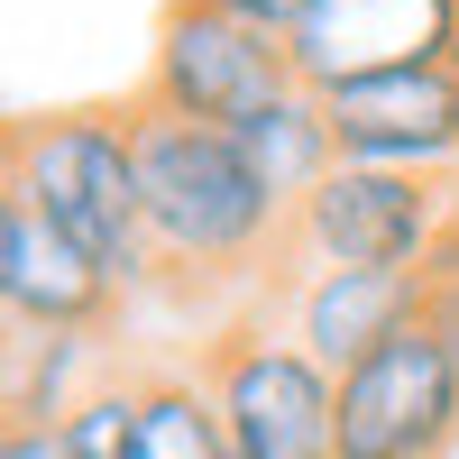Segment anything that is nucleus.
I'll use <instances>...</instances> for the list:
<instances>
[{"label": "nucleus", "mask_w": 459, "mask_h": 459, "mask_svg": "<svg viewBox=\"0 0 459 459\" xmlns=\"http://www.w3.org/2000/svg\"><path fill=\"white\" fill-rule=\"evenodd\" d=\"M459 221L450 175H395V166H331L285 221L276 285H294L303 266H404L423 276Z\"/></svg>", "instance_id": "obj_3"}, {"label": "nucleus", "mask_w": 459, "mask_h": 459, "mask_svg": "<svg viewBox=\"0 0 459 459\" xmlns=\"http://www.w3.org/2000/svg\"><path fill=\"white\" fill-rule=\"evenodd\" d=\"M0 459H74V450H65V423H10Z\"/></svg>", "instance_id": "obj_17"}, {"label": "nucleus", "mask_w": 459, "mask_h": 459, "mask_svg": "<svg viewBox=\"0 0 459 459\" xmlns=\"http://www.w3.org/2000/svg\"><path fill=\"white\" fill-rule=\"evenodd\" d=\"M276 92H294L285 37H266V28H248V19L212 10V0H166V10H157V37H147V74H138L129 101L175 110V120L239 129V120H257Z\"/></svg>", "instance_id": "obj_5"}, {"label": "nucleus", "mask_w": 459, "mask_h": 459, "mask_svg": "<svg viewBox=\"0 0 459 459\" xmlns=\"http://www.w3.org/2000/svg\"><path fill=\"white\" fill-rule=\"evenodd\" d=\"M230 138H239V147H248V166L285 194V212H294V203H303V194H313V184L340 166L331 101H322V92H303V83H294V92H276V101L257 110V120H239Z\"/></svg>", "instance_id": "obj_11"}, {"label": "nucleus", "mask_w": 459, "mask_h": 459, "mask_svg": "<svg viewBox=\"0 0 459 459\" xmlns=\"http://www.w3.org/2000/svg\"><path fill=\"white\" fill-rule=\"evenodd\" d=\"M212 10H230V19H248V28H266V37H294V19H303V0H212Z\"/></svg>", "instance_id": "obj_16"}, {"label": "nucleus", "mask_w": 459, "mask_h": 459, "mask_svg": "<svg viewBox=\"0 0 459 459\" xmlns=\"http://www.w3.org/2000/svg\"><path fill=\"white\" fill-rule=\"evenodd\" d=\"M129 386H138V413H129L120 459H230V432H221L203 368H138Z\"/></svg>", "instance_id": "obj_12"}, {"label": "nucleus", "mask_w": 459, "mask_h": 459, "mask_svg": "<svg viewBox=\"0 0 459 459\" xmlns=\"http://www.w3.org/2000/svg\"><path fill=\"white\" fill-rule=\"evenodd\" d=\"M0 313H10V331H92V340H110L120 313H129V285H110L47 212L0 194Z\"/></svg>", "instance_id": "obj_9"}, {"label": "nucleus", "mask_w": 459, "mask_h": 459, "mask_svg": "<svg viewBox=\"0 0 459 459\" xmlns=\"http://www.w3.org/2000/svg\"><path fill=\"white\" fill-rule=\"evenodd\" d=\"M92 386H110L92 331H10V423H65Z\"/></svg>", "instance_id": "obj_13"}, {"label": "nucleus", "mask_w": 459, "mask_h": 459, "mask_svg": "<svg viewBox=\"0 0 459 459\" xmlns=\"http://www.w3.org/2000/svg\"><path fill=\"white\" fill-rule=\"evenodd\" d=\"M0 194L47 212L110 285H157L147 248V194H138V101H65L10 120V166Z\"/></svg>", "instance_id": "obj_2"}, {"label": "nucleus", "mask_w": 459, "mask_h": 459, "mask_svg": "<svg viewBox=\"0 0 459 459\" xmlns=\"http://www.w3.org/2000/svg\"><path fill=\"white\" fill-rule=\"evenodd\" d=\"M459 450V350L413 322L340 368V459H450Z\"/></svg>", "instance_id": "obj_6"}, {"label": "nucleus", "mask_w": 459, "mask_h": 459, "mask_svg": "<svg viewBox=\"0 0 459 459\" xmlns=\"http://www.w3.org/2000/svg\"><path fill=\"white\" fill-rule=\"evenodd\" d=\"M322 101H331L340 166H395V175H450L459 184V65L368 74V83H340Z\"/></svg>", "instance_id": "obj_8"}, {"label": "nucleus", "mask_w": 459, "mask_h": 459, "mask_svg": "<svg viewBox=\"0 0 459 459\" xmlns=\"http://www.w3.org/2000/svg\"><path fill=\"white\" fill-rule=\"evenodd\" d=\"M129 413H138V386H129V377L92 386L83 404L65 413V450H74V459H120V450H129Z\"/></svg>", "instance_id": "obj_14"}, {"label": "nucleus", "mask_w": 459, "mask_h": 459, "mask_svg": "<svg viewBox=\"0 0 459 459\" xmlns=\"http://www.w3.org/2000/svg\"><path fill=\"white\" fill-rule=\"evenodd\" d=\"M285 56L303 92H340V83L404 74V65H450L459 0H303Z\"/></svg>", "instance_id": "obj_7"}, {"label": "nucleus", "mask_w": 459, "mask_h": 459, "mask_svg": "<svg viewBox=\"0 0 459 459\" xmlns=\"http://www.w3.org/2000/svg\"><path fill=\"white\" fill-rule=\"evenodd\" d=\"M203 386L230 459H340V377L276 322H230L203 340Z\"/></svg>", "instance_id": "obj_4"}, {"label": "nucleus", "mask_w": 459, "mask_h": 459, "mask_svg": "<svg viewBox=\"0 0 459 459\" xmlns=\"http://www.w3.org/2000/svg\"><path fill=\"white\" fill-rule=\"evenodd\" d=\"M138 194H147V248L157 285L212 294V285H276L285 257V194L248 166V147L212 120L138 101Z\"/></svg>", "instance_id": "obj_1"}, {"label": "nucleus", "mask_w": 459, "mask_h": 459, "mask_svg": "<svg viewBox=\"0 0 459 459\" xmlns=\"http://www.w3.org/2000/svg\"><path fill=\"white\" fill-rule=\"evenodd\" d=\"M423 276H432V303H423V322L450 340V350H459V221H450V239H441V257L423 266Z\"/></svg>", "instance_id": "obj_15"}, {"label": "nucleus", "mask_w": 459, "mask_h": 459, "mask_svg": "<svg viewBox=\"0 0 459 459\" xmlns=\"http://www.w3.org/2000/svg\"><path fill=\"white\" fill-rule=\"evenodd\" d=\"M423 303H432V276H404V266H303L285 285V331L340 377L368 350H386L395 331H413Z\"/></svg>", "instance_id": "obj_10"}]
</instances>
